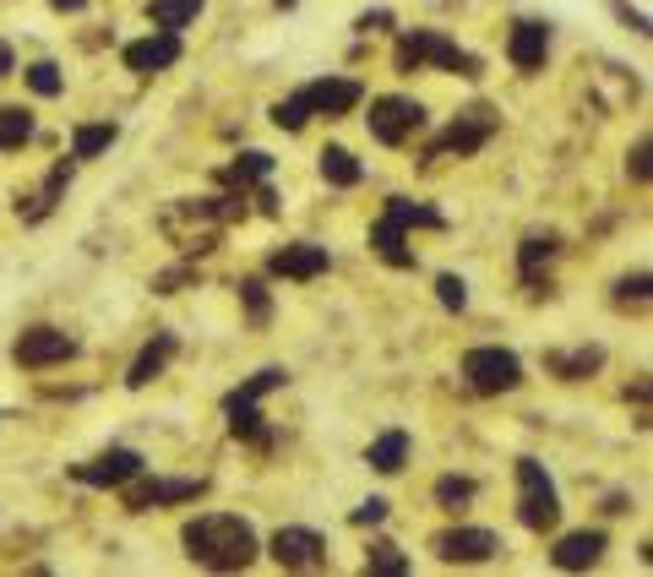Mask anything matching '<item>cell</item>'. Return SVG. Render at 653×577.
<instances>
[{
  "mask_svg": "<svg viewBox=\"0 0 653 577\" xmlns=\"http://www.w3.org/2000/svg\"><path fill=\"white\" fill-rule=\"evenodd\" d=\"M180 545H186V556L196 567H207V573H246L257 561V528L246 517H229V513L191 517Z\"/></svg>",
  "mask_w": 653,
  "mask_h": 577,
  "instance_id": "1",
  "label": "cell"
},
{
  "mask_svg": "<svg viewBox=\"0 0 653 577\" xmlns=\"http://www.w3.org/2000/svg\"><path fill=\"white\" fill-rule=\"evenodd\" d=\"M419 65H442V71H457V76H479V61L468 50H457L447 33L436 28H408L397 39V71H419Z\"/></svg>",
  "mask_w": 653,
  "mask_h": 577,
  "instance_id": "2",
  "label": "cell"
},
{
  "mask_svg": "<svg viewBox=\"0 0 653 577\" xmlns=\"http://www.w3.org/2000/svg\"><path fill=\"white\" fill-rule=\"evenodd\" d=\"M518 517L533 534H550L561 523V496H556L545 463H533V457H518Z\"/></svg>",
  "mask_w": 653,
  "mask_h": 577,
  "instance_id": "3",
  "label": "cell"
},
{
  "mask_svg": "<svg viewBox=\"0 0 653 577\" xmlns=\"http://www.w3.org/2000/svg\"><path fill=\"white\" fill-rule=\"evenodd\" d=\"M463 377H468V387L474 392H512V387L522 382V360L512 354V349H468L463 354Z\"/></svg>",
  "mask_w": 653,
  "mask_h": 577,
  "instance_id": "4",
  "label": "cell"
},
{
  "mask_svg": "<svg viewBox=\"0 0 653 577\" xmlns=\"http://www.w3.org/2000/svg\"><path fill=\"white\" fill-rule=\"evenodd\" d=\"M490 131H496V110L474 104V110H463L453 126H447L442 136H436V142H431V153H425V158H447V153L468 158V153H479V147L490 142Z\"/></svg>",
  "mask_w": 653,
  "mask_h": 577,
  "instance_id": "5",
  "label": "cell"
},
{
  "mask_svg": "<svg viewBox=\"0 0 653 577\" xmlns=\"http://www.w3.org/2000/svg\"><path fill=\"white\" fill-rule=\"evenodd\" d=\"M365 121H371V136H376V142L403 147L414 131H425V110H419L414 99H376Z\"/></svg>",
  "mask_w": 653,
  "mask_h": 577,
  "instance_id": "6",
  "label": "cell"
},
{
  "mask_svg": "<svg viewBox=\"0 0 653 577\" xmlns=\"http://www.w3.org/2000/svg\"><path fill=\"white\" fill-rule=\"evenodd\" d=\"M272 561L289 573H317L326 567V539L317 528H278L272 534Z\"/></svg>",
  "mask_w": 653,
  "mask_h": 577,
  "instance_id": "7",
  "label": "cell"
},
{
  "mask_svg": "<svg viewBox=\"0 0 653 577\" xmlns=\"http://www.w3.org/2000/svg\"><path fill=\"white\" fill-rule=\"evenodd\" d=\"M17 365H28V371H44V365H61L76 354V338H65L61 327H28L22 338H17Z\"/></svg>",
  "mask_w": 653,
  "mask_h": 577,
  "instance_id": "8",
  "label": "cell"
},
{
  "mask_svg": "<svg viewBox=\"0 0 653 577\" xmlns=\"http://www.w3.org/2000/svg\"><path fill=\"white\" fill-rule=\"evenodd\" d=\"M201 491H207V480H142L126 491V513H158L169 502H196Z\"/></svg>",
  "mask_w": 653,
  "mask_h": 577,
  "instance_id": "9",
  "label": "cell"
},
{
  "mask_svg": "<svg viewBox=\"0 0 653 577\" xmlns=\"http://www.w3.org/2000/svg\"><path fill=\"white\" fill-rule=\"evenodd\" d=\"M300 93H305L311 115H326V121L360 110V99H365V87H360L354 76H322V82H311V87H300Z\"/></svg>",
  "mask_w": 653,
  "mask_h": 577,
  "instance_id": "10",
  "label": "cell"
},
{
  "mask_svg": "<svg viewBox=\"0 0 653 577\" xmlns=\"http://www.w3.org/2000/svg\"><path fill=\"white\" fill-rule=\"evenodd\" d=\"M142 474V457L126 447H110L99 452L93 463H76L71 468V480H82V485H99V491H110V485H126V480H136Z\"/></svg>",
  "mask_w": 653,
  "mask_h": 577,
  "instance_id": "11",
  "label": "cell"
},
{
  "mask_svg": "<svg viewBox=\"0 0 653 577\" xmlns=\"http://www.w3.org/2000/svg\"><path fill=\"white\" fill-rule=\"evenodd\" d=\"M496 550H501V539H496L490 528H447V534H436V556H442V561L474 567V561H490Z\"/></svg>",
  "mask_w": 653,
  "mask_h": 577,
  "instance_id": "12",
  "label": "cell"
},
{
  "mask_svg": "<svg viewBox=\"0 0 653 577\" xmlns=\"http://www.w3.org/2000/svg\"><path fill=\"white\" fill-rule=\"evenodd\" d=\"M180 61V33H147V39H136L126 44V65L136 76H153V71H169V65Z\"/></svg>",
  "mask_w": 653,
  "mask_h": 577,
  "instance_id": "13",
  "label": "cell"
},
{
  "mask_svg": "<svg viewBox=\"0 0 653 577\" xmlns=\"http://www.w3.org/2000/svg\"><path fill=\"white\" fill-rule=\"evenodd\" d=\"M278 278H294V284H305V278H322L326 272V246H311V240H294V246H283V251H272L267 261Z\"/></svg>",
  "mask_w": 653,
  "mask_h": 577,
  "instance_id": "14",
  "label": "cell"
},
{
  "mask_svg": "<svg viewBox=\"0 0 653 577\" xmlns=\"http://www.w3.org/2000/svg\"><path fill=\"white\" fill-rule=\"evenodd\" d=\"M604 556V528H578V534H567L556 550H550V561L561 567V573H583Z\"/></svg>",
  "mask_w": 653,
  "mask_h": 577,
  "instance_id": "15",
  "label": "cell"
},
{
  "mask_svg": "<svg viewBox=\"0 0 653 577\" xmlns=\"http://www.w3.org/2000/svg\"><path fill=\"white\" fill-rule=\"evenodd\" d=\"M507 55H512L518 71H539L545 55H550V28L545 22H518L512 39H507Z\"/></svg>",
  "mask_w": 653,
  "mask_h": 577,
  "instance_id": "16",
  "label": "cell"
},
{
  "mask_svg": "<svg viewBox=\"0 0 653 577\" xmlns=\"http://www.w3.org/2000/svg\"><path fill=\"white\" fill-rule=\"evenodd\" d=\"M175 349H180V338L175 332H153V343L131 360V371H126V387H147L153 377H164V365L175 360Z\"/></svg>",
  "mask_w": 653,
  "mask_h": 577,
  "instance_id": "17",
  "label": "cell"
},
{
  "mask_svg": "<svg viewBox=\"0 0 653 577\" xmlns=\"http://www.w3.org/2000/svg\"><path fill=\"white\" fill-rule=\"evenodd\" d=\"M545 365H550L561 382H583V377H593V371L604 365V349H599V343H583V349H572V354H550Z\"/></svg>",
  "mask_w": 653,
  "mask_h": 577,
  "instance_id": "18",
  "label": "cell"
},
{
  "mask_svg": "<svg viewBox=\"0 0 653 577\" xmlns=\"http://www.w3.org/2000/svg\"><path fill=\"white\" fill-rule=\"evenodd\" d=\"M382 218H392L397 229H442V224H447L436 207H425V202H408V196H392Z\"/></svg>",
  "mask_w": 653,
  "mask_h": 577,
  "instance_id": "19",
  "label": "cell"
},
{
  "mask_svg": "<svg viewBox=\"0 0 653 577\" xmlns=\"http://www.w3.org/2000/svg\"><path fill=\"white\" fill-rule=\"evenodd\" d=\"M403 235H408V229H397L392 218H376V224H371V246H376V257L392 261V267H414V251L403 246Z\"/></svg>",
  "mask_w": 653,
  "mask_h": 577,
  "instance_id": "20",
  "label": "cell"
},
{
  "mask_svg": "<svg viewBox=\"0 0 653 577\" xmlns=\"http://www.w3.org/2000/svg\"><path fill=\"white\" fill-rule=\"evenodd\" d=\"M224 414H229V431H235L240 442H251V447H267V442H272V431L261 425L257 403H224Z\"/></svg>",
  "mask_w": 653,
  "mask_h": 577,
  "instance_id": "21",
  "label": "cell"
},
{
  "mask_svg": "<svg viewBox=\"0 0 653 577\" xmlns=\"http://www.w3.org/2000/svg\"><path fill=\"white\" fill-rule=\"evenodd\" d=\"M65 181H71V164H55V169H50V181H44V186H39V196H33V202H28V207H22V202H17V213H22V218H28V224H39V218H50V207H55V202H61Z\"/></svg>",
  "mask_w": 653,
  "mask_h": 577,
  "instance_id": "22",
  "label": "cell"
},
{
  "mask_svg": "<svg viewBox=\"0 0 653 577\" xmlns=\"http://www.w3.org/2000/svg\"><path fill=\"white\" fill-rule=\"evenodd\" d=\"M201 6H207V0H153V6H147V17H153V28L180 33L186 22H196V17H201Z\"/></svg>",
  "mask_w": 653,
  "mask_h": 577,
  "instance_id": "23",
  "label": "cell"
},
{
  "mask_svg": "<svg viewBox=\"0 0 653 577\" xmlns=\"http://www.w3.org/2000/svg\"><path fill=\"white\" fill-rule=\"evenodd\" d=\"M360 175H365V169H360V158H354L349 147H326L322 153V181L326 186H360Z\"/></svg>",
  "mask_w": 653,
  "mask_h": 577,
  "instance_id": "24",
  "label": "cell"
},
{
  "mask_svg": "<svg viewBox=\"0 0 653 577\" xmlns=\"http://www.w3.org/2000/svg\"><path fill=\"white\" fill-rule=\"evenodd\" d=\"M403 457H408V436H403V431H387V436L371 442V468H376V474H397Z\"/></svg>",
  "mask_w": 653,
  "mask_h": 577,
  "instance_id": "25",
  "label": "cell"
},
{
  "mask_svg": "<svg viewBox=\"0 0 653 577\" xmlns=\"http://www.w3.org/2000/svg\"><path fill=\"white\" fill-rule=\"evenodd\" d=\"M267 175H272V158H267V153H240V158L224 169V181L240 186V192H246V186H261Z\"/></svg>",
  "mask_w": 653,
  "mask_h": 577,
  "instance_id": "26",
  "label": "cell"
},
{
  "mask_svg": "<svg viewBox=\"0 0 653 577\" xmlns=\"http://www.w3.org/2000/svg\"><path fill=\"white\" fill-rule=\"evenodd\" d=\"M561 246H556V235H528L518 246V272L522 278H533L539 267H550V257H556Z\"/></svg>",
  "mask_w": 653,
  "mask_h": 577,
  "instance_id": "27",
  "label": "cell"
},
{
  "mask_svg": "<svg viewBox=\"0 0 653 577\" xmlns=\"http://www.w3.org/2000/svg\"><path fill=\"white\" fill-rule=\"evenodd\" d=\"M115 136H121L115 126H76V136H71V158H99V153L115 147Z\"/></svg>",
  "mask_w": 653,
  "mask_h": 577,
  "instance_id": "28",
  "label": "cell"
},
{
  "mask_svg": "<svg viewBox=\"0 0 653 577\" xmlns=\"http://www.w3.org/2000/svg\"><path fill=\"white\" fill-rule=\"evenodd\" d=\"M283 382H289V377H283L278 365H267V371H257L251 382H240V387H235V392H229L224 403H261L267 392H278V387H283Z\"/></svg>",
  "mask_w": 653,
  "mask_h": 577,
  "instance_id": "29",
  "label": "cell"
},
{
  "mask_svg": "<svg viewBox=\"0 0 653 577\" xmlns=\"http://www.w3.org/2000/svg\"><path fill=\"white\" fill-rule=\"evenodd\" d=\"M365 573H382V577H403L408 573V556L392 545V539H376L371 550H365Z\"/></svg>",
  "mask_w": 653,
  "mask_h": 577,
  "instance_id": "30",
  "label": "cell"
},
{
  "mask_svg": "<svg viewBox=\"0 0 653 577\" xmlns=\"http://www.w3.org/2000/svg\"><path fill=\"white\" fill-rule=\"evenodd\" d=\"M28 136H33V115H28V110H17V104H6V110H0V153L22 147Z\"/></svg>",
  "mask_w": 653,
  "mask_h": 577,
  "instance_id": "31",
  "label": "cell"
},
{
  "mask_svg": "<svg viewBox=\"0 0 653 577\" xmlns=\"http://www.w3.org/2000/svg\"><path fill=\"white\" fill-rule=\"evenodd\" d=\"M474 491H479V485H474V480H457V474L436 480V502H442L447 513H463V507L474 502Z\"/></svg>",
  "mask_w": 653,
  "mask_h": 577,
  "instance_id": "32",
  "label": "cell"
},
{
  "mask_svg": "<svg viewBox=\"0 0 653 577\" xmlns=\"http://www.w3.org/2000/svg\"><path fill=\"white\" fill-rule=\"evenodd\" d=\"M305 121H311V104H305V93H294V99L272 104V126H278V131H300Z\"/></svg>",
  "mask_w": 653,
  "mask_h": 577,
  "instance_id": "33",
  "label": "cell"
},
{
  "mask_svg": "<svg viewBox=\"0 0 653 577\" xmlns=\"http://www.w3.org/2000/svg\"><path fill=\"white\" fill-rule=\"evenodd\" d=\"M28 87H33L39 99H55V93H61V65H50V61L28 65Z\"/></svg>",
  "mask_w": 653,
  "mask_h": 577,
  "instance_id": "34",
  "label": "cell"
},
{
  "mask_svg": "<svg viewBox=\"0 0 653 577\" xmlns=\"http://www.w3.org/2000/svg\"><path fill=\"white\" fill-rule=\"evenodd\" d=\"M240 300H246V311H251V321H267V311H272V306H267V284H261V278H246V284H240Z\"/></svg>",
  "mask_w": 653,
  "mask_h": 577,
  "instance_id": "35",
  "label": "cell"
},
{
  "mask_svg": "<svg viewBox=\"0 0 653 577\" xmlns=\"http://www.w3.org/2000/svg\"><path fill=\"white\" fill-rule=\"evenodd\" d=\"M436 295H442V306H447V311H463V306H468V284H463V278H453V272H442V278H436Z\"/></svg>",
  "mask_w": 653,
  "mask_h": 577,
  "instance_id": "36",
  "label": "cell"
},
{
  "mask_svg": "<svg viewBox=\"0 0 653 577\" xmlns=\"http://www.w3.org/2000/svg\"><path fill=\"white\" fill-rule=\"evenodd\" d=\"M615 300H621V306H649V272L621 278V284H615Z\"/></svg>",
  "mask_w": 653,
  "mask_h": 577,
  "instance_id": "37",
  "label": "cell"
},
{
  "mask_svg": "<svg viewBox=\"0 0 653 577\" xmlns=\"http://www.w3.org/2000/svg\"><path fill=\"white\" fill-rule=\"evenodd\" d=\"M354 528H376V523H387V502L382 496H371V502H360L354 507V517H349Z\"/></svg>",
  "mask_w": 653,
  "mask_h": 577,
  "instance_id": "38",
  "label": "cell"
},
{
  "mask_svg": "<svg viewBox=\"0 0 653 577\" xmlns=\"http://www.w3.org/2000/svg\"><path fill=\"white\" fill-rule=\"evenodd\" d=\"M626 169H632L638 181H649V136H643L638 147H632V158H626Z\"/></svg>",
  "mask_w": 653,
  "mask_h": 577,
  "instance_id": "39",
  "label": "cell"
},
{
  "mask_svg": "<svg viewBox=\"0 0 653 577\" xmlns=\"http://www.w3.org/2000/svg\"><path fill=\"white\" fill-rule=\"evenodd\" d=\"M354 28H360V33H382V28H392V11H365Z\"/></svg>",
  "mask_w": 653,
  "mask_h": 577,
  "instance_id": "40",
  "label": "cell"
},
{
  "mask_svg": "<svg viewBox=\"0 0 653 577\" xmlns=\"http://www.w3.org/2000/svg\"><path fill=\"white\" fill-rule=\"evenodd\" d=\"M50 6H55V11H82L87 0H50Z\"/></svg>",
  "mask_w": 653,
  "mask_h": 577,
  "instance_id": "41",
  "label": "cell"
},
{
  "mask_svg": "<svg viewBox=\"0 0 653 577\" xmlns=\"http://www.w3.org/2000/svg\"><path fill=\"white\" fill-rule=\"evenodd\" d=\"M0 76H11V50L0 44Z\"/></svg>",
  "mask_w": 653,
  "mask_h": 577,
  "instance_id": "42",
  "label": "cell"
},
{
  "mask_svg": "<svg viewBox=\"0 0 653 577\" xmlns=\"http://www.w3.org/2000/svg\"><path fill=\"white\" fill-rule=\"evenodd\" d=\"M278 6H283V11H289V6H294V0H278Z\"/></svg>",
  "mask_w": 653,
  "mask_h": 577,
  "instance_id": "43",
  "label": "cell"
}]
</instances>
